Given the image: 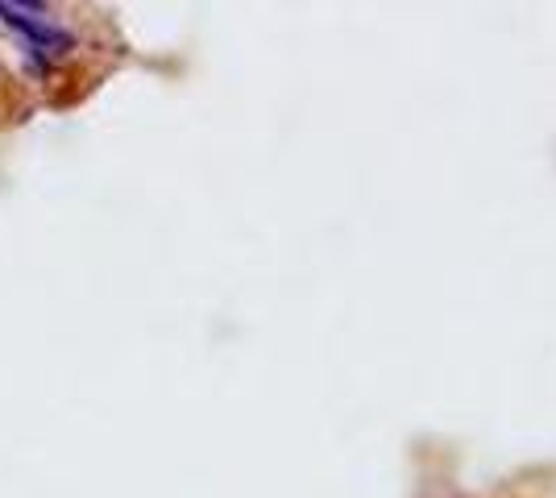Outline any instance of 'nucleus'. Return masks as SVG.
Listing matches in <instances>:
<instances>
[{
    "label": "nucleus",
    "mask_w": 556,
    "mask_h": 498,
    "mask_svg": "<svg viewBox=\"0 0 556 498\" xmlns=\"http://www.w3.org/2000/svg\"><path fill=\"white\" fill-rule=\"evenodd\" d=\"M0 21H5L9 30L21 38V50H25V59H30L34 71H46L54 59H67V54L75 50V34L67 30V25L50 21L34 5H13V0H0Z\"/></svg>",
    "instance_id": "f257e3e1"
}]
</instances>
